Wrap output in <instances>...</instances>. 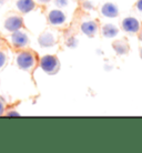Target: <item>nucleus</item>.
<instances>
[{
  "label": "nucleus",
  "mask_w": 142,
  "mask_h": 153,
  "mask_svg": "<svg viewBox=\"0 0 142 153\" xmlns=\"http://www.w3.org/2000/svg\"><path fill=\"white\" fill-rule=\"evenodd\" d=\"M16 63L19 69L25 70V71H30L35 68L36 63H37V58H36V54L30 50H22L17 54Z\"/></svg>",
  "instance_id": "1"
},
{
  "label": "nucleus",
  "mask_w": 142,
  "mask_h": 153,
  "mask_svg": "<svg viewBox=\"0 0 142 153\" xmlns=\"http://www.w3.org/2000/svg\"><path fill=\"white\" fill-rule=\"evenodd\" d=\"M39 65L47 74H56L60 69V61L54 54H46L39 60Z\"/></svg>",
  "instance_id": "2"
},
{
  "label": "nucleus",
  "mask_w": 142,
  "mask_h": 153,
  "mask_svg": "<svg viewBox=\"0 0 142 153\" xmlns=\"http://www.w3.org/2000/svg\"><path fill=\"white\" fill-rule=\"evenodd\" d=\"M4 29L8 31V32H15V31H18L20 29H22L23 27V19L20 17V16H10L8 17L7 19L4 20Z\"/></svg>",
  "instance_id": "3"
},
{
  "label": "nucleus",
  "mask_w": 142,
  "mask_h": 153,
  "mask_svg": "<svg viewBox=\"0 0 142 153\" xmlns=\"http://www.w3.org/2000/svg\"><path fill=\"white\" fill-rule=\"evenodd\" d=\"M10 40H11L12 46L17 48V49H22L25 47H27L28 43H29V38H28L27 33L21 31V29L12 32Z\"/></svg>",
  "instance_id": "4"
},
{
  "label": "nucleus",
  "mask_w": 142,
  "mask_h": 153,
  "mask_svg": "<svg viewBox=\"0 0 142 153\" xmlns=\"http://www.w3.org/2000/svg\"><path fill=\"white\" fill-rule=\"evenodd\" d=\"M121 27L128 33H138L141 29V25L140 21L135 17H127L122 20Z\"/></svg>",
  "instance_id": "5"
},
{
  "label": "nucleus",
  "mask_w": 142,
  "mask_h": 153,
  "mask_svg": "<svg viewBox=\"0 0 142 153\" xmlns=\"http://www.w3.org/2000/svg\"><path fill=\"white\" fill-rule=\"evenodd\" d=\"M65 19H67L65 13L59 9H54L48 13V22L54 27L62 26L65 22Z\"/></svg>",
  "instance_id": "6"
},
{
  "label": "nucleus",
  "mask_w": 142,
  "mask_h": 153,
  "mask_svg": "<svg viewBox=\"0 0 142 153\" xmlns=\"http://www.w3.org/2000/svg\"><path fill=\"white\" fill-rule=\"evenodd\" d=\"M38 43L42 48H50L57 43V37L51 31H45L39 36Z\"/></svg>",
  "instance_id": "7"
},
{
  "label": "nucleus",
  "mask_w": 142,
  "mask_h": 153,
  "mask_svg": "<svg viewBox=\"0 0 142 153\" xmlns=\"http://www.w3.org/2000/svg\"><path fill=\"white\" fill-rule=\"evenodd\" d=\"M80 29L83 35H85L89 38H92L98 32V23L94 20H85L81 23Z\"/></svg>",
  "instance_id": "8"
},
{
  "label": "nucleus",
  "mask_w": 142,
  "mask_h": 153,
  "mask_svg": "<svg viewBox=\"0 0 142 153\" xmlns=\"http://www.w3.org/2000/svg\"><path fill=\"white\" fill-rule=\"evenodd\" d=\"M100 12H101V15L107 18H117L119 16V8L117 4H112V2H107L101 6Z\"/></svg>",
  "instance_id": "9"
},
{
  "label": "nucleus",
  "mask_w": 142,
  "mask_h": 153,
  "mask_svg": "<svg viewBox=\"0 0 142 153\" xmlns=\"http://www.w3.org/2000/svg\"><path fill=\"white\" fill-rule=\"evenodd\" d=\"M16 6L21 13H28L36 8V2L33 0H17Z\"/></svg>",
  "instance_id": "10"
},
{
  "label": "nucleus",
  "mask_w": 142,
  "mask_h": 153,
  "mask_svg": "<svg viewBox=\"0 0 142 153\" xmlns=\"http://www.w3.org/2000/svg\"><path fill=\"white\" fill-rule=\"evenodd\" d=\"M119 33V29L112 23H106L101 27V35L104 38H114Z\"/></svg>",
  "instance_id": "11"
},
{
  "label": "nucleus",
  "mask_w": 142,
  "mask_h": 153,
  "mask_svg": "<svg viewBox=\"0 0 142 153\" xmlns=\"http://www.w3.org/2000/svg\"><path fill=\"white\" fill-rule=\"evenodd\" d=\"M113 49L120 56H123V54H127L130 50V47H129V43H128L127 40L124 39H120V40H117L115 42H113Z\"/></svg>",
  "instance_id": "12"
},
{
  "label": "nucleus",
  "mask_w": 142,
  "mask_h": 153,
  "mask_svg": "<svg viewBox=\"0 0 142 153\" xmlns=\"http://www.w3.org/2000/svg\"><path fill=\"white\" fill-rule=\"evenodd\" d=\"M7 62V54L0 50V69H2Z\"/></svg>",
  "instance_id": "13"
},
{
  "label": "nucleus",
  "mask_w": 142,
  "mask_h": 153,
  "mask_svg": "<svg viewBox=\"0 0 142 153\" xmlns=\"http://www.w3.org/2000/svg\"><path fill=\"white\" fill-rule=\"evenodd\" d=\"M54 4H56V6L59 8H65L68 6L69 0H54Z\"/></svg>",
  "instance_id": "14"
},
{
  "label": "nucleus",
  "mask_w": 142,
  "mask_h": 153,
  "mask_svg": "<svg viewBox=\"0 0 142 153\" xmlns=\"http://www.w3.org/2000/svg\"><path fill=\"white\" fill-rule=\"evenodd\" d=\"M67 46L68 47H72V48H74V47L77 46V40H76V38L74 37H69V38L67 39Z\"/></svg>",
  "instance_id": "15"
},
{
  "label": "nucleus",
  "mask_w": 142,
  "mask_h": 153,
  "mask_svg": "<svg viewBox=\"0 0 142 153\" xmlns=\"http://www.w3.org/2000/svg\"><path fill=\"white\" fill-rule=\"evenodd\" d=\"M6 111V103L1 98H0V115H4Z\"/></svg>",
  "instance_id": "16"
},
{
  "label": "nucleus",
  "mask_w": 142,
  "mask_h": 153,
  "mask_svg": "<svg viewBox=\"0 0 142 153\" xmlns=\"http://www.w3.org/2000/svg\"><path fill=\"white\" fill-rule=\"evenodd\" d=\"M135 8H137V10H138L139 12H141L142 13V0H138V1H137Z\"/></svg>",
  "instance_id": "17"
},
{
  "label": "nucleus",
  "mask_w": 142,
  "mask_h": 153,
  "mask_svg": "<svg viewBox=\"0 0 142 153\" xmlns=\"http://www.w3.org/2000/svg\"><path fill=\"white\" fill-rule=\"evenodd\" d=\"M4 114L10 117V115H19L20 113L19 112H17V111H10V112H4Z\"/></svg>",
  "instance_id": "18"
},
{
  "label": "nucleus",
  "mask_w": 142,
  "mask_h": 153,
  "mask_svg": "<svg viewBox=\"0 0 142 153\" xmlns=\"http://www.w3.org/2000/svg\"><path fill=\"white\" fill-rule=\"evenodd\" d=\"M38 2H40V4H48V2H50L51 0H37Z\"/></svg>",
  "instance_id": "19"
},
{
  "label": "nucleus",
  "mask_w": 142,
  "mask_h": 153,
  "mask_svg": "<svg viewBox=\"0 0 142 153\" xmlns=\"http://www.w3.org/2000/svg\"><path fill=\"white\" fill-rule=\"evenodd\" d=\"M138 33H139V39H140V41L142 42V29H140V31H139Z\"/></svg>",
  "instance_id": "20"
},
{
  "label": "nucleus",
  "mask_w": 142,
  "mask_h": 153,
  "mask_svg": "<svg viewBox=\"0 0 142 153\" xmlns=\"http://www.w3.org/2000/svg\"><path fill=\"white\" fill-rule=\"evenodd\" d=\"M140 57H141V59H142V48L140 49Z\"/></svg>",
  "instance_id": "21"
},
{
  "label": "nucleus",
  "mask_w": 142,
  "mask_h": 153,
  "mask_svg": "<svg viewBox=\"0 0 142 153\" xmlns=\"http://www.w3.org/2000/svg\"><path fill=\"white\" fill-rule=\"evenodd\" d=\"M4 0H0V6L4 4Z\"/></svg>",
  "instance_id": "22"
}]
</instances>
